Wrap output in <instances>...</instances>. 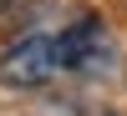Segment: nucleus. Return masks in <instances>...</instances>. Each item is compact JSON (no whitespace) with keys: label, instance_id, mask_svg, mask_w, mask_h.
<instances>
[{"label":"nucleus","instance_id":"f03ea898","mask_svg":"<svg viewBox=\"0 0 127 116\" xmlns=\"http://www.w3.org/2000/svg\"><path fill=\"white\" fill-rule=\"evenodd\" d=\"M51 76H61L56 35H20L15 46L0 50V81H5V86L31 91V86H46Z\"/></svg>","mask_w":127,"mask_h":116},{"label":"nucleus","instance_id":"f257e3e1","mask_svg":"<svg viewBox=\"0 0 127 116\" xmlns=\"http://www.w3.org/2000/svg\"><path fill=\"white\" fill-rule=\"evenodd\" d=\"M56 61L61 71H76V76H102L117 61V40L107 35V25L97 15H81L56 35Z\"/></svg>","mask_w":127,"mask_h":116},{"label":"nucleus","instance_id":"7ed1b4c3","mask_svg":"<svg viewBox=\"0 0 127 116\" xmlns=\"http://www.w3.org/2000/svg\"><path fill=\"white\" fill-rule=\"evenodd\" d=\"M46 0H0V25H31Z\"/></svg>","mask_w":127,"mask_h":116}]
</instances>
